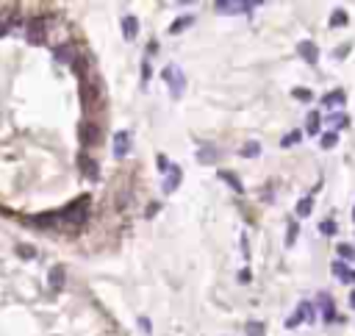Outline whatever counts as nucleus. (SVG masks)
Instances as JSON below:
<instances>
[{
	"mask_svg": "<svg viewBox=\"0 0 355 336\" xmlns=\"http://www.w3.org/2000/svg\"><path fill=\"white\" fill-rule=\"evenodd\" d=\"M255 6H261L258 0H217L214 9L219 14H244V11H252Z\"/></svg>",
	"mask_w": 355,
	"mask_h": 336,
	"instance_id": "obj_1",
	"label": "nucleus"
},
{
	"mask_svg": "<svg viewBox=\"0 0 355 336\" xmlns=\"http://www.w3.org/2000/svg\"><path fill=\"white\" fill-rule=\"evenodd\" d=\"M161 78L169 84V92H172V97L178 100V97L183 95V89H186V78H183V72L181 69H175V67H164L161 69Z\"/></svg>",
	"mask_w": 355,
	"mask_h": 336,
	"instance_id": "obj_2",
	"label": "nucleus"
},
{
	"mask_svg": "<svg viewBox=\"0 0 355 336\" xmlns=\"http://www.w3.org/2000/svg\"><path fill=\"white\" fill-rule=\"evenodd\" d=\"M313 319H316V314H313V306H311V303H300V306H297V311L286 319V328H297L300 322H313Z\"/></svg>",
	"mask_w": 355,
	"mask_h": 336,
	"instance_id": "obj_3",
	"label": "nucleus"
},
{
	"mask_svg": "<svg viewBox=\"0 0 355 336\" xmlns=\"http://www.w3.org/2000/svg\"><path fill=\"white\" fill-rule=\"evenodd\" d=\"M64 217H67L72 225H81V223H84V220L89 217V200H86V198H81L75 206H69L67 211H64Z\"/></svg>",
	"mask_w": 355,
	"mask_h": 336,
	"instance_id": "obj_4",
	"label": "nucleus"
},
{
	"mask_svg": "<svg viewBox=\"0 0 355 336\" xmlns=\"http://www.w3.org/2000/svg\"><path fill=\"white\" fill-rule=\"evenodd\" d=\"M128 150H130V134L128 131H117L114 134V156L117 158H125Z\"/></svg>",
	"mask_w": 355,
	"mask_h": 336,
	"instance_id": "obj_5",
	"label": "nucleus"
},
{
	"mask_svg": "<svg viewBox=\"0 0 355 336\" xmlns=\"http://www.w3.org/2000/svg\"><path fill=\"white\" fill-rule=\"evenodd\" d=\"M330 272H333L341 284H355V269L347 267L344 261H333V264H330Z\"/></svg>",
	"mask_w": 355,
	"mask_h": 336,
	"instance_id": "obj_6",
	"label": "nucleus"
},
{
	"mask_svg": "<svg viewBox=\"0 0 355 336\" xmlns=\"http://www.w3.org/2000/svg\"><path fill=\"white\" fill-rule=\"evenodd\" d=\"M297 53H300L303 61H308V64H316V61H319V47L313 42H308V39H303V42L297 45Z\"/></svg>",
	"mask_w": 355,
	"mask_h": 336,
	"instance_id": "obj_7",
	"label": "nucleus"
},
{
	"mask_svg": "<svg viewBox=\"0 0 355 336\" xmlns=\"http://www.w3.org/2000/svg\"><path fill=\"white\" fill-rule=\"evenodd\" d=\"M347 95H344V89H333V92H328V95L322 97V106L325 109H338V106H344Z\"/></svg>",
	"mask_w": 355,
	"mask_h": 336,
	"instance_id": "obj_8",
	"label": "nucleus"
},
{
	"mask_svg": "<svg viewBox=\"0 0 355 336\" xmlns=\"http://www.w3.org/2000/svg\"><path fill=\"white\" fill-rule=\"evenodd\" d=\"M97 139H100V131H97L95 122L81 125V142H84V145H97Z\"/></svg>",
	"mask_w": 355,
	"mask_h": 336,
	"instance_id": "obj_9",
	"label": "nucleus"
},
{
	"mask_svg": "<svg viewBox=\"0 0 355 336\" xmlns=\"http://www.w3.org/2000/svg\"><path fill=\"white\" fill-rule=\"evenodd\" d=\"M183 181V173H181V167H175L172 164V170L167 173V181H164V192H175L178 189V183Z\"/></svg>",
	"mask_w": 355,
	"mask_h": 336,
	"instance_id": "obj_10",
	"label": "nucleus"
},
{
	"mask_svg": "<svg viewBox=\"0 0 355 336\" xmlns=\"http://www.w3.org/2000/svg\"><path fill=\"white\" fill-rule=\"evenodd\" d=\"M42 25H44V20H42V17H34L31 22H28V34H31L28 39H31L34 45L42 42Z\"/></svg>",
	"mask_w": 355,
	"mask_h": 336,
	"instance_id": "obj_11",
	"label": "nucleus"
},
{
	"mask_svg": "<svg viewBox=\"0 0 355 336\" xmlns=\"http://www.w3.org/2000/svg\"><path fill=\"white\" fill-rule=\"evenodd\" d=\"M319 309H322V319H325V322H333V319H336V309H333V300H330L328 294L319 297Z\"/></svg>",
	"mask_w": 355,
	"mask_h": 336,
	"instance_id": "obj_12",
	"label": "nucleus"
},
{
	"mask_svg": "<svg viewBox=\"0 0 355 336\" xmlns=\"http://www.w3.org/2000/svg\"><path fill=\"white\" fill-rule=\"evenodd\" d=\"M136 34H139V22H136V17H122V36L125 39H136Z\"/></svg>",
	"mask_w": 355,
	"mask_h": 336,
	"instance_id": "obj_13",
	"label": "nucleus"
},
{
	"mask_svg": "<svg viewBox=\"0 0 355 336\" xmlns=\"http://www.w3.org/2000/svg\"><path fill=\"white\" fill-rule=\"evenodd\" d=\"M56 61H61V64H72L75 61V50L72 47H67V45H61V47H56Z\"/></svg>",
	"mask_w": 355,
	"mask_h": 336,
	"instance_id": "obj_14",
	"label": "nucleus"
},
{
	"mask_svg": "<svg viewBox=\"0 0 355 336\" xmlns=\"http://www.w3.org/2000/svg\"><path fill=\"white\" fill-rule=\"evenodd\" d=\"M244 334H247V336H267V328H264V322L252 319V322L244 325Z\"/></svg>",
	"mask_w": 355,
	"mask_h": 336,
	"instance_id": "obj_15",
	"label": "nucleus"
},
{
	"mask_svg": "<svg viewBox=\"0 0 355 336\" xmlns=\"http://www.w3.org/2000/svg\"><path fill=\"white\" fill-rule=\"evenodd\" d=\"M347 20H350V17H347V11L344 9H336L333 14H330V22H328V25L330 28H341V25H347Z\"/></svg>",
	"mask_w": 355,
	"mask_h": 336,
	"instance_id": "obj_16",
	"label": "nucleus"
},
{
	"mask_svg": "<svg viewBox=\"0 0 355 336\" xmlns=\"http://www.w3.org/2000/svg\"><path fill=\"white\" fill-rule=\"evenodd\" d=\"M219 178H222V181H228V183H230V189H233V192H244L242 181H239V178H236L233 173H225V170H219Z\"/></svg>",
	"mask_w": 355,
	"mask_h": 336,
	"instance_id": "obj_17",
	"label": "nucleus"
},
{
	"mask_svg": "<svg viewBox=\"0 0 355 336\" xmlns=\"http://www.w3.org/2000/svg\"><path fill=\"white\" fill-rule=\"evenodd\" d=\"M311 211H313V198L308 195V198H303L297 203V217H308Z\"/></svg>",
	"mask_w": 355,
	"mask_h": 336,
	"instance_id": "obj_18",
	"label": "nucleus"
},
{
	"mask_svg": "<svg viewBox=\"0 0 355 336\" xmlns=\"http://www.w3.org/2000/svg\"><path fill=\"white\" fill-rule=\"evenodd\" d=\"M336 142H338V134H336V131H330V134H322V136H319V145L325 147V150H333V147H336Z\"/></svg>",
	"mask_w": 355,
	"mask_h": 336,
	"instance_id": "obj_19",
	"label": "nucleus"
},
{
	"mask_svg": "<svg viewBox=\"0 0 355 336\" xmlns=\"http://www.w3.org/2000/svg\"><path fill=\"white\" fill-rule=\"evenodd\" d=\"M197 158H200V161H203V164H211V161H217V150H214V147H211V145H206V147H203V150H200V153H197Z\"/></svg>",
	"mask_w": 355,
	"mask_h": 336,
	"instance_id": "obj_20",
	"label": "nucleus"
},
{
	"mask_svg": "<svg viewBox=\"0 0 355 336\" xmlns=\"http://www.w3.org/2000/svg\"><path fill=\"white\" fill-rule=\"evenodd\" d=\"M303 139V131H289L286 136L280 139V147H292V145H297Z\"/></svg>",
	"mask_w": 355,
	"mask_h": 336,
	"instance_id": "obj_21",
	"label": "nucleus"
},
{
	"mask_svg": "<svg viewBox=\"0 0 355 336\" xmlns=\"http://www.w3.org/2000/svg\"><path fill=\"white\" fill-rule=\"evenodd\" d=\"M239 153H242L244 158H255V156L261 153V145H258V142H247V145H244Z\"/></svg>",
	"mask_w": 355,
	"mask_h": 336,
	"instance_id": "obj_22",
	"label": "nucleus"
},
{
	"mask_svg": "<svg viewBox=\"0 0 355 336\" xmlns=\"http://www.w3.org/2000/svg\"><path fill=\"white\" fill-rule=\"evenodd\" d=\"M61 284H64V269L53 267L50 269V286H53V289H61Z\"/></svg>",
	"mask_w": 355,
	"mask_h": 336,
	"instance_id": "obj_23",
	"label": "nucleus"
},
{
	"mask_svg": "<svg viewBox=\"0 0 355 336\" xmlns=\"http://www.w3.org/2000/svg\"><path fill=\"white\" fill-rule=\"evenodd\" d=\"M81 167H84V173H86L92 181H97V164L92 161V158H89V161L86 158H81Z\"/></svg>",
	"mask_w": 355,
	"mask_h": 336,
	"instance_id": "obj_24",
	"label": "nucleus"
},
{
	"mask_svg": "<svg viewBox=\"0 0 355 336\" xmlns=\"http://www.w3.org/2000/svg\"><path fill=\"white\" fill-rule=\"evenodd\" d=\"M336 253L341 256V261L355 259V247H353V245H338V247H336Z\"/></svg>",
	"mask_w": 355,
	"mask_h": 336,
	"instance_id": "obj_25",
	"label": "nucleus"
},
{
	"mask_svg": "<svg viewBox=\"0 0 355 336\" xmlns=\"http://www.w3.org/2000/svg\"><path fill=\"white\" fill-rule=\"evenodd\" d=\"M319 112H311L308 114V134H319Z\"/></svg>",
	"mask_w": 355,
	"mask_h": 336,
	"instance_id": "obj_26",
	"label": "nucleus"
},
{
	"mask_svg": "<svg viewBox=\"0 0 355 336\" xmlns=\"http://www.w3.org/2000/svg\"><path fill=\"white\" fill-rule=\"evenodd\" d=\"M319 233L333 236V233H336V223H333V220H322V223H319Z\"/></svg>",
	"mask_w": 355,
	"mask_h": 336,
	"instance_id": "obj_27",
	"label": "nucleus"
},
{
	"mask_svg": "<svg viewBox=\"0 0 355 336\" xmlns=\"http://www.w3.org/2000/svg\"><path fill=\"white\" fill-rule=\"evenodd\" d=\"M347 122H350V120H347V117H344V114H333V117H330V125H333V128H347Z\"/></svg>",
	"mask_w": 355,
	"mask_h": 336,
	"instance_id": "obj_28",
	"label": "nucleus"
},
{
	"mask_svg": "<svg viewBox=\"0 0 355 336\" xmlns=\"http://www.w3.org/2000/svg\"><path fill=\"white\" fill-rule=\"evenodd\" d=\"M186 25H191V17L175 20V22H172V28H169V31H172V34H178V31H183V28H186Z\"/></svg>",
	"mask_w": 355,
	"mask_h": 336,
	"instance_id": "obj_29",
	"label": "nucleus"
},
{
	"mask_svg": "<svg viewBox=\"0 0 355 336\" xmlns=\"http://www.w3.org/2000/svg\"><path fill=\"white\" fill-rule=\"evenodd\" d=\"M292 95H294L297 100H311V97H313V95H311V89H300V87H297Z\"/></svg>",
	"mask_w": 355,
	"mask_h": 336,
	"instance_id": "obj_30",
	"label": "nucleus"
},
{
	"mask_svg": "<svg viewBox=\"0 0 355 336\" xmlns=\"http://www.w3.org/2000/svg\"><path fill=\"white\" fill-rule=\"evenodd\" d=\"M294 239H297V223H289V236H286V245H289V247L294 245Z\"/></svg>",
	"mask_w": 355,
	"mask_h": 336,
	"instance_id": "obj_31",
	"label": "nucleus"
},
{
	"mask_svg": "<svg viewBox=\"0 0 355 336\" xmlns=\"http://www.w3.org/2000/svg\"><path fill=\"white\" fill-rule=\"evenodd\" d=\"M17 253H20V256H25V259H34V253H36V250L31 247V245H20Z\"/></svg>",
	"mask_w": 355,
	"mask_h": 336,
	"instance_id": "obj_32",
	"label": "nucleus"
},
{
	"mask_svg": "<svg viewBox=\"0 0 355 336\" xmlns=\"http://www.w3.org/2000/svg\"><path fill=\"white\" fill-rule=\"evenodd\" d=\"M158 170H161V173H169V170H172V164L167 161V156H158Z\"/></svg>",
	"mask_w": 355,
	"mask_h": 336,
	"instance_id": "obj_33",
	"label": "nucleus"
},
{
	"mask_svg": "<svg viewBox=\"0 0 355 336\" xmlns=\"http://www.w3.org/2000/svg\"><path fill=\"white\" fill-rule=\"evenodd\" d=\"M239 281H242V284H250V269H242V272H239Z\"/></svg>",
	"mask_w": 355,
	"mask_h": 336,
	"instance_id": "obj_34",
	"label": "nucleus"
},
{
	"mask_svg": "<svg viewBox=\"0 0 355 336\" xmlns=\"http://www.w3.org/2000/svg\"><path fill=\"white\" fill-rule=\"evenodd\" d=\"M139 325H142V331H150V319L142 317V319H139Z\"/></svg>",
	"mask_w": 355,
	"mask_h": 336,
	"instance_id": "obj_35",
	"label": "nucleus"
},
{
	"mask_svg": "<svg viewBox=\"0 0 355 336\" xmlns=\"http://www.w3.org/2000/svg\"><path fill=\"white\" fill-rule=\"evenodd\" d=\"M350 306H353V309H355V292L350 294Z\"/></svg>",
	"mask_w": 355,
	"mask_h": 336,
	"instance_id": "obj_36",
	"label": "nucleus"
},
{
	"mask_svg": "<svg viewBox=\"0 0 355 336\" xmlns=\"http://www.w3.org/2000/svg\"><path fill=\"white\" fill-rule=\"evenodd\" d=\"M353 220H355V211H353Z\"/></svg>",
	"mask_w": 355,
	"mask_h": 336,
	"instance_id": "obj_37",
	"label": "nucleus"
}]
</instances>
